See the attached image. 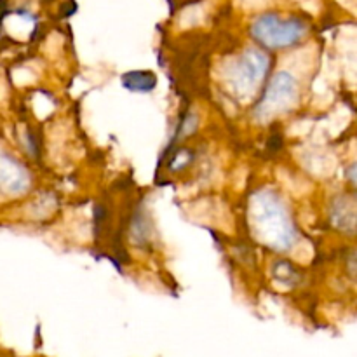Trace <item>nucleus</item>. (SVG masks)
Wrapping results in <instances>:
<instances>
[{"instance_id": "obj_1", "label": "nucleus", "mask_w": 357, "mask_h": 357, "mask_svg": "<svg viewBox=\"0 0 357 357\" xmlns=\"http://www.w3.org/2000/svg\"><path fill=\"white\" fill-rule=\"evenodd\" d=\"M251 33L260 44L281 49L296 44L305 33V24L298 20H281L278 14H264L253 23Z\"/></svg>"}, {"instance_id": "obj_2", "label": "nucleus", "mask_w": 357, "mask_h": 357, "mask_svg": "<svg viewBox=\"0 0 357 357\" xmlns=\"http://www.w3.org/2000/svg\"><path fill=\"white\" fill-rule=\"evenodd\" d=\"M296 96V80L293 79L289 73L279 72L278 75L272 79L271 86H268L267 93H265L264 105L274 108V107H284L289 105Z\"/></svg>"}, {"instance_id": "obj_3", "label": "nucleus", "mask_w": 357, "mask_h": 357, "mask_svg": "<svg viewBox=\"0 0 357 357\" xmlns=\"http://www.w3.org/2000/svg\"><path fill=\"white\" fill-rule=\"evenodd\" d=\"M243 77L248 79V82H257L258 79L265 75L268 68V58L261 51L250 49L243 58Z\"/></svg>"}, {"instance_id": "obj_4", "label": "nucleus", "mask_w": 357, "mask_h": 357, "mask_svg": "<svg viewBox=\"0 0 357 357\" xmlns=\"http://www.w3.org/2000/svg\"><path fill=\"white\" fill-rule=\"evenodd\" d=\"M122 84L132 93H149L157 86V77L149 70H135L122 75Z\"/></svg>"}]
</instances>
